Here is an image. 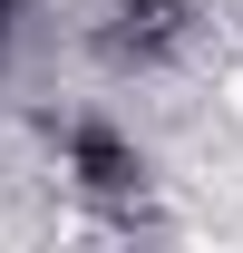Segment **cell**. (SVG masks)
<instances>
[{
    "instance_id": "cell-1",
    "label": "cell",
    "mask_w": 243,
    "mask_h": 253,
    "mask_svg": "<svg viewBox=\"0 0 243 253\" xmlns=\"http://www.w3.org/2000/svg\"><path fill=\"white\" fill-rule=\"evenodd\" d=\"M185 39H195V0H107V20H97V49L126 68H156Z\"/></svg>"
},
{
    "instance_id": "cell-2",
    "label": "cell",
    "mask_w": 243,
    "mask_h": 253,
    "mask_svg": "<svg viewBox=\"0 0 243 253\" xmlns=\"http://www.w3.org/2000/svg\"><path fill=\"white\" fill-rule=\"evenodd\" d=\"M68 175H78V195H97V205H136V185H146L136 146H126L107 117H68Z\"/></svg>"
},
{
    "instance_id": "cell-3",
    "label": "cell",
    "mask_w": 243,
    "mask_h": 253,
    "mask_svg": "<svg viewBox=\"0 0 243 253\" xmlns=\"http://www.w3.org/2000/svg\"><path fill=\"white\" fill-rule=\"evenodd\" d=\"M10 39H20V0H0V59H10Z\"/></svg>"
}]
</instances>
